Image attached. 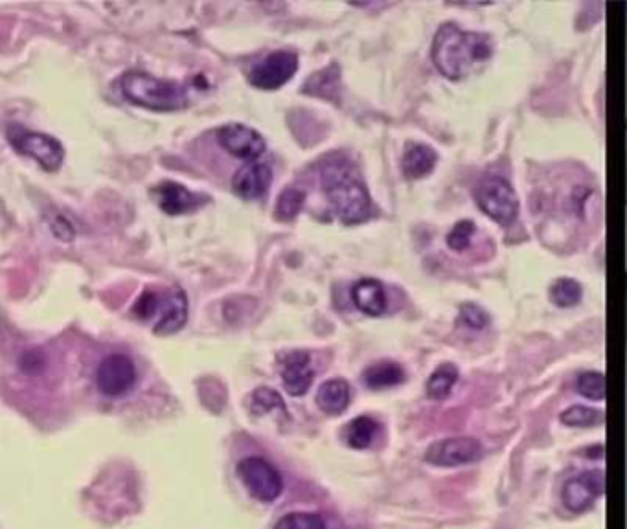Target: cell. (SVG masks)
<instances>
[{
	"label": "cell",
	"instance_id": "cell-17",
	"mask_svg": "<svg viewBox=\"0 0 627 529\" xmlns=\"http://www.w3.org/2000/svg\"><path fill=\"white\" fill-rule=\"evenodd\" d=\"M352 403V388L344 379H330L320 384L317 405L328 416H341Z\"/></svg>",
	"mask_w": 627,
	"mask_h": 529
},
{
	"label": "cell",
	"instance_id": "cell-8",
	"mask_svg": "<svg viewBox=\"0 0 627 529\" xmlns=\"http://www.w3.org/2000/svg\"><path fill=\"white\" fill-rule=\"evenodd\" d=\"M96 383L103 395L107 397H122L137 383V368L135 362L127 355L114 353L100 362L96 373Z\"/></svg>",
	"mask_w": 627,
	"mask_h": 529
},
{
	"label": "cell",
	"instance_id": "cell-20",
	"mask_svg": "<svg viewBox=\"0 0 627 529\" xmlns=\"http://www.w3.org/2000/svg\"><path fill=\"white\" fill-rule=\"evenodd\" d=\"M304 92L326 98V100H335L339 102V92H341V70L337 65L322 68L319 72H315L304 85Z\"/></svg>",
	"mask_w": 627,
	"mask_h": 529
},
{
	"label": "cell",
	"instance_id": "cell-14",
	"mask_svg": "<svg viewBox=\"0 0 627 529\" xmlns=\"http://www.w3.org/2000/svg\"><path fill=\"white\" fill-rule=\"evenodd\" d=\"M153 192L160 210L168 215L188 214L205 203V197L195 195L177 182H162Z\"/></svg>",
	"mask_w": 627,
	"mask_h": 529
},
{
	"label": "cell",
	"instance_id": "cell-15",
	"mask_svg": "<svg viewBox=\"0 0 627 529\" xmlns=\"http://www.w3.org/2000/svg\"><path fill=\"white\" fill-rule=\"evenodd\" d=\"M160 318L155 324L157 335H173L183 329L188 320V298L183 289H171L160 298Z\"/></svg>",
	"mask_w": 627,
	"mask_h": 529
},
{
	"label": "cell",
	"instance_id": "cell-25",
	"mask_svg": "<svg viewBox=\"0 0 627 529\" xmlns=\"http://www.w3.org/2000/svg\"><path fill=\"white\" fill-rule=\"evenodd\" d=\"M561 423L567 427H593L604 421V414L600 410H594L589 406L574 405L567 408L561 416Z\"/></svg>",
	"mask_w": 627,
	"mask_h": 529
},
{
	"label": "cell",
	"instance_id": "cell-6",
	"mask_svg": "<svg viewBox=\"0 0 627 529\" xmlns=\"http://www.w3.org/2000/svg\"><path fill=\"white\" fill-rule=\"evenodd\" d=\"M238 476L256 500L274 502L284 491V480L271 463L258 456L245 458L238 463Z\"/></svg>",
	"mask_w": 627,
	"mask_h": 529
},
{
	"label": "cell",
	"instance_id": "cell-11",
	"mask_svg": "<svg viewBox=\"0 0 627 529\" xmlns=\"http://www.w3.org/2000/svg\"><path fill=\"white\" fill-rule=\"evenodd\" d=\"M219 144L225 147L232 157L251 160L262 157L265 151V140L258 131L241 124L225 125L217 133Z\"/></svg>",
	"mask_w": 627,
	"mask_h": 529
},
{
	"label": "cell",
	"instance_id": "cell-12",
	"mask_svg": "<svg viewBox=\"0 0 627 529\" xmlns=\"http://www.w3.org/2000/svg\"><path fill=\"white\" fill-rule=\"evenodd\" d=\"M282 381L287 394L293 397L308 394L315 372L311 368V357L306 351H291L282 359Z\"/></svg>",
	"mask_w": 627,
	"mask_h": 529
},
{
	"label": "cell",
	"instance_id": "cell-29",
	"mask_svg": "<svg viewBox=\"0 0 627 529\" xmlns=\"http://www.w3.org/2000/svg\"><path fill=\"white\" fill-rule=\"evenodd\" d=\"M475 234V223L473 221H458L455 228L449 232L447 236V245L456 250V252H462L471 245V239Z\"/></svg>",
	"mask_w": 627,
	"mask_h": 529
},
{
	"label": "cell",
	"instance_id": "cell-5",
	"mask_svg": "<svg viewBox=\"0 0 627 529\" xmlns=\"http://www.w3.org/2000/svg\"><path fill=\"white\" fill-rule=\"evenodd\" d=\"M6 136L17 153L34 158L46 171H57L61 168L65 149L54 136L28 131L23 125H10L6 129Z\"/></svg>",
	"mask_w": 627,
	"mask_h": 529
},
{
	"label": "cell",
	"instance_id": "cell-3",
	"mask_svg": "<svg viewBox=\"0 0 627 529\" xmlns=\"http://www.w3.org/2000/svg\"><path fill=\"white\" fill-rule=\"evenodd\" d=\"M120 83L129 102L151 111H179L188 105V91L177 81L155 78L146 72H127Z\"/></svg>",
	"mask_w": 627,
	"mask_h": 529
},
{
	"label": "cell",
	"instance_id": "cell-28",
	"mask_svg": "<svg viewBox=\"0 0 627 529\" xmlns=\"http://www.w3.org/2000/svg\"><path fill=\"white\" fill-rule=\"evenodd\" d=\"M274 529H324V520L317 513H289L276 522Z\"/></svg>",
	"mask_w": 627,
	"mask_h": 529
},
{
	"label": "cell",
	"instance_id": "cell-9",
	"mask_svg": "<svg viewBox=\"0 0 627 529\" xmlns=\"http://www.w3.org/2000/svg\"><path fill=\"white\" fill-rule=\"evenodd\" d=\"M484 449L477 439L449 438L433 443L425 451V462L436 467H460L479 462Z\"/></svg>",
	"mask_w": 627,
	"mask_h": 529
},
{
	"label": "cell",
	"instance_id": "cell-23",
	"mask_svg": "<svg viewBox=\"0 0 627 529\" xmlns=\"http://www.w3.org/2000/svg\"><path fill=\"white\" fill-rule=\"evenodd\" d=\"M582 294V285L572 278H559L550 287V300L558 307H572V305L580 304Z\"/></svg>",
	"mask_w": 627,
	"mask_h": 529
},
{
	"label": "cell",
	"instance_id": "cell-19",
	"mask_svg": "<svg viewBox=\"0 0 627 529\" xmlns=\"http://www.w3.org/2000/svg\"><path fill=\"white\" fill-rule=\"evenodd\" d=\"M363 381L370 390H387L405 381V372L398 362L381 361L366 368Z\"/></svg>",
	"mask_w": 627,
	"mask_h": 529
},
{
	"label": "cell",
	"instance_id": "cell-10",
	"mask_svg": "<svg viewBox=\"0 0 627 529\" xmlns=\"http://www.w3.org/2000/svg\"><path fill=\"white\" fill-rule=\"evenodd\" d=\"M605 476L602 471H587V473L578 474L572 480H569L563 491L561 498L563 504L567 506L572 513H583L594 502L604 495Z\"/></svg>",
	"mask_w": 627,
	"mask_h": 529
},
{
	"label": "cell",
	"instance_id": "cell-2",
	"mask_svg": "<svg viewBox=\"0 0 627 529\" xmlns=\"http://www.w3.org/2000/svg\"><path fill=\"white\" fill-rule=\"evenodd\" d=\"M491 52L488 35L466 32L455 23L442 24L434 37V65L445 78H466L490 59Z\"/></svg>",
	"mask_w": 627,
	"mask_h": 529
},
{
	"label": "cell",
	"instance_id": "cell-4",
	"mask_svg": "<svg viewBox=\"0 0 627 529\" xmlns=\"http://www.w3.org/2000/svg\"><path fill=\"white\" fill-rule=\"evenodd\" d=\"M475 201L480 210L497 221L499 225H510L519 214V199L510 182L497 175H488L475 188Z\"/></svg>",
	"mask_w": 627,
	"mask_h": 529
},
{
	"label": "cell",
	"instance_id": "cell-30",
	"mask_svg": "<svg viewBox=\"0 0 627 529\" xmlns=\"http://www.w3.org/2000/svg\"><path fill=\"white\" fill-rule=\"evenodd\" d=\"M458 322H462L464 326L471 327V329H484L490 324V315L479 305L464 304L460 307Z\"/></svg>",
	"mask_w": 627,
	"mask_h": 529
},
{
	"label": "cell",
	"instance_id": "cell-24",
	"mask_svg": "<svg viewBox=\"0 0 627 529\" xmlns=\"http://www.w3.org/2000/svg\"><path fill=\"white\" fill-rule=\"evenodd\" d=\"M306 203V193L298 188H285L276 201V217L280 221L295 219Z\"/></svg>",
	"mask_w": 627,
	"mask_h": 529
},
{
	"label": "cell",
	"instance_id": "cell-18",
	"mask_svg": "<svg viewBox=\"0 0 627 529\" xmlns=\"http://www.w3.org/2000/svg\"><path fill=\"white\" fill-rule=\"evenodd\" d=\"M436 160H438V155L433 147L425 146V144H409L401 160L403 175L411 181L422 179L433 171Z\"/></svg>",
	"mask_w": 627,
	"mask_h": 529
},
{
	"label": "cell",
	"instance_id": "cell-21",
	"mask_svg": "<svg viewBox=\"0 0 627 529\" xmlns=\"http://www.w3.org/2000/svg\"><path fill=\"white\" fill-rule=\"evenodd\" d=\"M376 434L377 423L368 416L355 417L354 421H350L346 427V441L352 449H357V451L368 449L376 438Z\"/></svg>",
	"mask_w": 627,
	"mask_h": 529
},
{
	"label": "cell",
	"instance_id": "cell-26",
	"mask_svg": "<svg viewBox=\"0 0 627 529\" xmlns=\"http://www.w3.org/2000/svg\"><path fill=\"white\" fill-rule=\"evenodd\" d=\"M276 408L285 412L284 399L280 397L278 392H274L271 388H258V390H254V392H252V414H256V416H263V414H267V412H273Z\"/></svg>",
	"mask_w": 627,
	"mask_h": 529
},
{
	"label": "cell",
	"instance_id": "cell-13",
	"mask_svg": "<svg viewBox=\"0 0 627 529\" xmlns=\"http://www.w3.org/2000/svg\"><path fill=\"white\" fill-rule=\"evenodd\" d=\"M271 181H273V171L269 166L260 162H249L243 168L238 169V173L234 175L232 188L241 199L254 201L265 195L271 186Z\"/></svg>",
	"mask_w": 627,
	"mask_h": 529
},
{
	"label": "cell",
	"instance_id": "cell-22",
	"mask_svg": "<svg viewBox=\"0 0 627 529\" xmlns=\"http://www.w3.org/2000/svg\"><path fill=\"white\" fill-rule=\"evenodd\" d=\"M456 381H458V368L451 362H445L429 377L427 395L431 399H445L455 388Z\"/></svg>",
	"mask_w": 627,
	"mask_h": 529
},
{
	"label": "cell",
	"instance_id": "cell-27",
	"mask_svg": "<svg viewBox=\"0 0 627 529\" xmlns=\"http://www.w3.org/2000/svg\"><path fill=\"white\" fill-rule=\"evenodd\" d=\"M578 392L591 401H604L605 379L602 373L587 372L578 377Z\"/></svg>",
	"mask_w": 627,
	"mask_h": 529
},
{
	"label": "cell",
	"instance_id": "cell-7",
	"mask_svg": "<svg viewBox=\"0 0 627 529\" xmlns=\"http://www.w3.org/2000/svg\"><path fill=\"white\" fill-rule=\"evenodd\" d=\"M298 56L289 50H278L252 68L249 81L254 87L262 91H274L285 85L289 79L297 74Z\"/></svg>",
	"mask_w": 627,
	"mask_h": 529
},
{
	"label": "cell",
	"instance_id": "cell-1",
	"mask_svg": "<svg viewBox=\"0 0 627 529\" xmlns=\"http://www.w3.org/2000/svg\"><path fill=\"white\" fill-rule=\"evenodd\" d=\"M320 184L342 223L357 225L372 214L370 193L359 169L344 157H333L320 166Z\"/></svg>",
	"mask_w": 627,
	"mask_h": 529
},
{
	"label": "cell",
	"instance_id": "cell-31",
	"mask_svg": "<svg viewBox=\"0 0 627 529\" xmlns=\"http://www.w3.org/2000/svg\"><path fill=\"white\" fill-rule=\"evenodd\" d=\"M160 296L155 291H146L137 300V304L133 305V313L140 320H151L153 316L159 313Z\"/></svg>",
	"mask_w": 627,
	"mask_h": 529
},
{
	"label": "cell",
	"instance_id": "cell-16",
	"mask_svg": "<svg viewBox=\"0 0 627 529\" xmlns=\"http://www.w3.org/2000/svg\"><path fill=\"white\" fill-rule=\"evenodd\" d=\"M355 307L368 316H379L387 309V294L383 285L374 278H363L352 287Z\"/></svg>",
	"mask_w": 627,
	"mask_h": 529
}]
</instances>
